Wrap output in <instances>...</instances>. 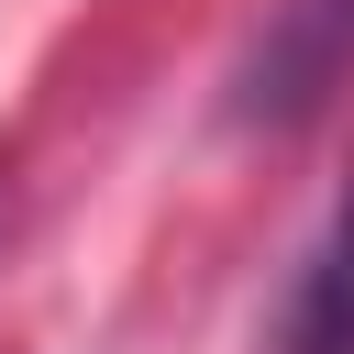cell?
Here are the masks:
<instances>
[{"instance_id":"1","label":"cell","mask_w":354,"mask_h":354,"mask_svg":"<svg viewBox=\"0 0 354 354\" xmlns=\"http://www.w3.org/2000/svg\"><path fill=\"white\" fill-rule=\"evenodd\" d=\"M343 77H354V0H277L266 33L232 66V122L243 133H299L310 111H332Z\"/></svg>"},{"instance_id":"2","label":"cell","mask_w":354,"mask_h":354,"mask_svg":"<svg viewBox=\"0 0 354 354\" xmlns=\"http://www.w3.org/2000/svg\"><path fill=\"white\" fill-rule=\"evenodd\" d=\"M277 354H354V188L321 221V243H310V266L277 310Z\"/></svg>"}]
</instances>
